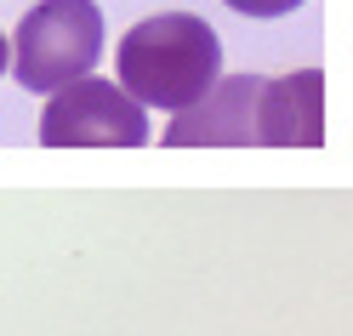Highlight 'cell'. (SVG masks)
<instances>
[{"label": "cell", "mask_w": 353, "mask_h": 336, "mask_svg": "<svg viewBox=\"0 0 353 336\" xmlns=\"http://www.w3.org/2000/svg\"><path fill=\"white\" fill-rule=\"evenodd\" d=\"M262 86V75H223L194 108L171 120L165 148H256Z\"/></svg>", "instance_id": "277c9868"}, {"label": "cell", "mask_w": 353, "mask_h": 336, "mask_svg": "<svg viewBox=\"0 0 353 336\" xmlns=\"http://www.w3.org/2000/svg\"><path fill=\"white\" fill-rule=\"evenodd\" d=\"M0 75H6V34H0Z\"/></svg>", "instance_id": "52a82bcc"}, {"label": "cell", "mask_w": 353, "mask_h": 336, "mask_svg": "<svg viewBox=\"0 0 353 336\" xmlns=\"http://www.w3.org/2000/svg\"><path fill=\"white\" fill-rule=\"evenodd\" d=\"M40 143L46 148H143L148 120L143 103L125 92L120 80L85 75L46 103L40 115Z\"/></svg>", "instance_id": "3957f363"}, {"label": "cell", "mask_w": 353, "mask_h": 336, "mask_svg": "<svg viewBox=\"0 0 353 336\" xmlns=\"http://www.w3.org/2000/svg\"><path fill=\"white\" fill-rule=\"evenodd\" d=\"M256 143L262 148H319L325 143V75L319 69H296L262 86Z\"/></svg>", "instance_id": "5b68a950"}, {"label": "cell", "mask_w": 353, "mask_h": 336, "mask_svg": "<svg viewBox=\"0 0 353 336\" xmlns=\"http://www.w3.org/2000/svg\"><path fill=\"white\" fill-rule=\"evenodd\" d=\"M234 12H245V17H285V12H296L302 0H228Z\"/></svg>", "instance_id": "8992f818"}, {"label": "cell", "mask_w": 353, "mask_h": 336, "mask_svg": "<svg viewBox=\"0 0 353 336\" xmlns=\"http://www.w3.org/2000/svg\"><path fill=\"white\" fill-rule=\"evenodd\" d=\"M103 52V12L92 0H40L17 23L12 40V69L29 92H63L97 69Z\"/></svg>", "instance_id": "7a4b0ae2"}, {"label": "cell", "mask_w": 353, "mask_h": 336, "mask_svg": "<svg viewBox=\"0 0 353 336\" xmlns=\"http://www.w3.org/2000/svg\"><path fill=\"white\" fill-rule=\"evenodd\" d=\"M223 46L216 29L194 12H160L143 17L137 29L120 40V86L143 108H171L183 115L194 108L223 75Z\"/></svg>", "instance_id": "6da1fadb"}]
</instances>
